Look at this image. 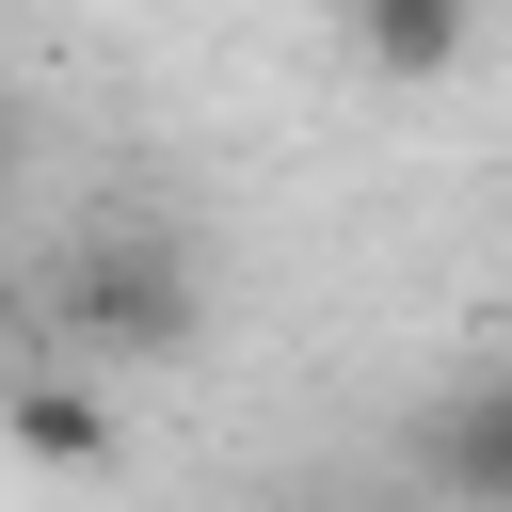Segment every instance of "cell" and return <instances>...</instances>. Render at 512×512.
<instances>
[{
	"label": "cell",
	"mask_w": 512,
	"mask_h": 512,
	"mask_svg": "<svg viewBox=\"0 0 512 512\" xmlns=\"http://www.w3.org/2000/svg\"><path fill=\"white\" fill-rule=\"evenodd\" d=\"M432 496L448 512H512V384L496 368H464L432 400Z\"/></svg>",
	"instance_id": "cell-2"
},
{
	"label": "cell",
	"mask_w": 512,
	"mask_h": 512,
	"mask_svg": "<svg viewBox=\"0 0 512 512\" xmlns=\"http://www.w3.org/2000/svg\"><path fill=\"white\" fill-rule=\"evenodd\" d=\"M16 448H32V464H112V448H128V416H112V400H80V384H16Z\"/></svg>",
	"instance_id": "cell-4"
},
{
	"label": "cell",
	"mask_w": 512,
	"mask_h": 512,
	"mask_svg": "<svg viewBox=\"0 0 512 512\" xmlns=\"http://www.w3.org/2000/svg\"><path fill=\"white\" fill-rule=\"evenodd\" d=\"M80 336H112V352H176V336H192V272H176V240H96V272H80Z\"/></svg>",
	"instance_id": "cell-1"
},
{
	"label": "cell",
	"mask_w": 512,
	"mask_h": 512,
	"mask_svg": "<svg viewBox=\"0 0 512 512\" xmlns=\"http://www.w3.org/2000/svg\"><path fill=\"white\" fill-rule=\"evenodd\" d=\"M464 48H480V0H352V64L384 96H432Z\"/></svg>",
	"instance_id": "cell-3"
}]
</instances>
